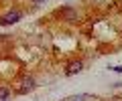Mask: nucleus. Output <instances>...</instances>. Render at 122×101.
<instances>
[{
	"instance_id": "f03ea898",
	"label": "nucleus",
	"mask_w": 122,
	"mask_h": 101,
	"mask_svg": "<svg viewBox=\"0 0 122 101\" xmlns=\"http://www.w3.org/2000/svg\"><path fill=\"white\" fill-rule=\"evenodd\" d=\"M35 87H37V85H35V79H33V77H25V79H22L20 83H18L16 93H18V95H26V93H29V91H33Z\"/></svg>"
},
{
	"instance_id": "f257e3e1",
	"label": "nucleus",
	"mask_w": 122,
	"mask_h": 101,
	"mask_svg": "<svg viewBox=\"0 0 122 101\" xmlns=\"http://www.w3.org/2000/svg\"><path fill=\"white\" fill-rule=\"evenodd\" d=\"M20 18H22L20 10H10V12H6L4 16H0V24H2V26H10V24H16Z\"/></svg>"
},
{
	"instance_id": "7ed1b4c3",
	"label": "nucleus",
	"mask_w": 122,
	"mask_h": 101,
	"mask_svg": "<svg viewBox=\"0 0 122 101\" xmlns=\"http://www.w3.org/2000/svg\"><path fill=\"white\" fill-rule=\"evenodd\" d=\"M81 69H83V63L81 61H71L69 65H67V69H65V75H67V77L77 75V73H81Z\"/></svg>"
},
{
	"instance_id": "0eeeda50",
	"label": "nucleus",
	"mask_w": 122,
	"mask_h": 101,
	"mask_svg": "<svg viewBox=\"0 0 122 101\" xmlns=\"http://www.w3.org/2000/svg\"><path fill=\"white\" fill-rule=\"evenodd\" d=\"M33 2H35V4H43L45 0H33Z\"/></svg>"
},
{
	"instance_id": "20e7f679",
	"label": "nucleus",
	"mask_w": 122,
	"mask_h": 101,
	"mask_svg": "<svg viewBox=\"0 0 122 101\" xmlns=\"http://www.w3.org/2000/svg\"><path fill=\"white\" fill-rule=\"evenodd\" d=\"M59 14L65 18L67 22H75V20H77V12H75V10H71V8H61Z\"/></svg>"
},
{
	"instance_id": "423d86ee",
	"label": "nucleus",
	"mask_w": 122,
	"mask_h": 101,
	"mask_svg": "<svg viewBox=\"0 0 122 101\" xmlns=\"http://www.w3.org/2000/svg\"><path fill=\"white\" fill-rule=\"evenodd\" d=\"M110 71H116V73H122V65H116V67H110Z\"/></svg>"
},
{
	"instance_id": "39448f33",
	"label": "nucleus",
	"mask_w": 122,
	"mask_h": 101,
	"mask_svg": "<svg viewBox=\"0 0 122 101\" xmlns=\"http://www.w3.org/2000/svg\"><path fill=\"white\" fill-rule=\"evenodd\" d=\"M10 97V89L8 87H0V101H8Z\"/></svg>"
}]
</instances>
